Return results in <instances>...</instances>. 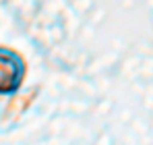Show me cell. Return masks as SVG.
Segmentation results:
<instances>
[{"mask_svg":"<svg viewBox=\"0 0 153 145\" xmlns=\"http://www.w3.org/2000/svg\"><path fill=\"white\" fill-rule=\"evenodd\" d=\"M27 79V62L19 50L0 46V96L8 97L21 91Z\"/></svg>","mask_w":153,"mask_h":145,"instance_id":"cell-1","label":"cell"}]
</instances>
